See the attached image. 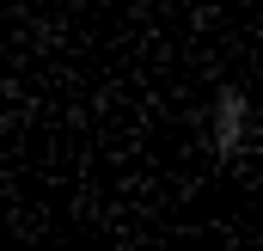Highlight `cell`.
<instances>
[{"mask_svg": "<svg viewBox=\"0 0 263 251\" xmlns=\"http://www.w3.org/2000/svg\"><path fill=\"white\" fill-rule=\"evenodd\" d=\"M251 135H257L251 92L245 86H214V98H208V153H214V166L245 159L251 153Z\"/></svg>", "mask_w": 263, "mask_h": 251, "instance_id": "cell-1", "label": "cell"}]
</instances>
